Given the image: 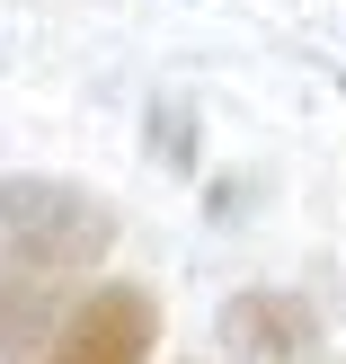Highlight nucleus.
Returning a JSON list of instances; mask_svg holds the SVG:
<instances>
[{
    "label": "nucleus",
    "instance_id": "obj_1",
    "mask_svg": "<svg viewBox=\"0 0 346 364\" xmlns=\"http://www.w3.org/2000/svg\"><path fill=\"white\" fill-rule=\"evenodd\" d=\"M116 249V205L80 187V178H0V258L36 267V276H71Z\"/></svg>",
    "mask_w": 346,
    "mask_h": 364
},
{
    "label": "nucleus",
    "instance_id": "obj_2",
    "mask_svg": "<svg viewBox=\"0 0 346 364\" xmlns=\"http://www.w3.org/2000/svg\"><path fill=\"white\" fill-rule=\"evenodd\" d=\"M151 347H160V294L134 276H107L63 311V329L36 364H151Z\"/></svg>",
    "mask_w": 346,
    "mask_h": 364
},
{
    "label": "nucleus",
    "instance_id": "obj_3",
    "mask_svg": "<svg viewBox=\"0 0 346 364\" xmlns=\"http://www.w3.org/2000/svg\"><path fill=\"white\" fill-rule=\"evenodd\" d=\"M231 364H311L320 355V302L293 284H240V294L213 311Z\"/></svg>",
    "mask_w": 346,
    "mask_h": 364
},
{
    "label": "nucleus",
    "instance_id": "obj_4",
    "mask_svg": "<svg viewBox=\"0 0 346 364\" xmlns=\"http://www.w3.org/2000/svg\"><path fill=\"white\" fill-rule=\"evenodd\" d=\"M63 311L71 302H53V276L0 258V364H36L53 347V329H63Z\"/></svg>",
    "mask_w": 346,
    "mask_h": 364
}]
</instances>
